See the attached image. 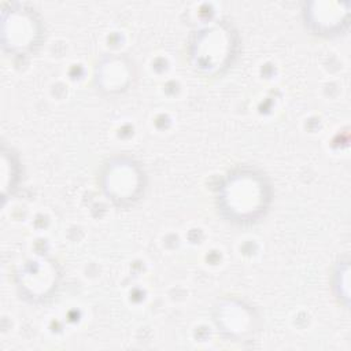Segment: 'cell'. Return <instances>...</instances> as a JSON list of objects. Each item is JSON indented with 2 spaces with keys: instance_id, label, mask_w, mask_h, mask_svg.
<instances>
[{
  "instance_id": "277c9868",
  "label": "cell",
  "mask_w": 351,
  "mask_h": 351,
  "mask_svg": "<svg viewBox=\"0 0 351 351\" xmlns=\"http://www.w3.org/2000/svg\"><path fill=\"white\" fill-rule=\"evenodd\" d=\"M4 47L14 52H25L32 49L38 36L37 21L32 14L25 11L4 12Z\"/></svg>"
},
{
  "instance_id": "7a4b0ae2",
  "label": "cell",
  "mask_w": 351,
  "mask_h": 351,
  "mask_svg": "<svg viewBox=\"0 0 351 351\" xmlns=\"http://www.w3.org/2000/svg\"><path fill=\"white\" fill-rule=\"evenodd\" d=\"M101 185L115 204L129 206L144 191V174L133 160L118 158L106 165L101 173Z\"/></svg>"
},
{
  "instance_id": "6da1fadb",
  "label": "cell",
  "mask_w": 351,
  "mask_h": 351,
  "mask_svg": "<svg viewBox=\"0 0 351 351\" xmlns=\"http://www.w3.org/2000/svg\"><path fill=\"white\" fill-rule=\"evenodd\" d=\"M218 207L232 222L258 221L271 200V189L265 176L254 169H237L229 173L218 188Z\"/></svg>"
},
{
  "instance_id": "3957f363",
  "label": "cell",
  "mask_w": 351,
  "mask_h": 351,
  "mask_svg": "<svg viewBox=\"0 0 351 351\" xmlns=\"http://www.w3.org/2000/svg\"><path fill=\"white\" fill-rule=\"evenodd\" d=\"M233 47L232 32L223 26H214L199 32L191 45V53L196 67L207 73H217L229 63Z\"/></svg>"
}]
</instances>
